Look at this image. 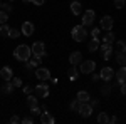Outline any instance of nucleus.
<instances>
[{
    "label": "nucleus",
    "instance_id": "1",
    "mask_svg": "<svg viewBox=\"0 0 126 124\" xmlns=\"http://www.w3.org/2000/svg\"><path fill=\"white\" fill-rule=\"evenodd\" d=\"M30 55H32V50H30V47L27 44H19L15 47V50H14V57L17 59V60H20V62L29 60Z\"/></svg>",
    "mask_w": 126,
    "mask_h": 124
},
{
    "label": "nucleus",
    "instance_id": "2",
    "mask_svg": "<svg viewBox=\"0 0 126 124\" xmlns=\"http://www.w3.org/2000/svg\"><path fill=\"white\" fill-rule=\"evenodd\" d=\"M87 32L86 27L84 25H76V27H72V30H71V35H72V39L76 40V42H84L87 39Z\"/></svg>",
    "mask_w": 126,
    "mask_h": 124
},
{
    "label": "nucleus",
    "instance_id": "3",
    "mask_svg": "<svg viewBox=\"0 0 126 124\" xmlns=\"http://www.w3.org/2000/svg\"><path fill=\"white\" fill-rule=\"evenodd\" d=\"M30 50H32V55L34 57H37L42 60V57H46L47 55V52H46V44L44 42H34L32 44V47H30Z\"/></svg>",
    "mask_w": 126,
    "mask_h": 124
},
{
    "label": "nucleus",
    "instance_id": "4",
    "mask_svg": "<svg viewBox=\"0 0 126 124\" xmlns=\"http://www.w3.org/2000/svg\"><path fill=\"white\" fill-rule=\"evenodd\" d=\"M79 66H81L79 67V72H81V74H93L94 69H96V62L87 59V60H82Z\"/></svg>",
    "mask_w": 126,
    "mask_h": 124
},
{
    "label": "nucleus",
    "instance_id": "5",
    "mask_svg": "<svg viewBox=\"0 0 126 124\" xmlns=\"http://www.w3.org/2000/svg\"><path fill=\"white\" fill-rule=\"evenodd\" d=\"M94 19H96V12L94 10H86L82 14V25L87 27V25H93L94 24Z\"/></svg>",
    "mask_w": 126,
    "mask_h": 124
},
{
    "label": "nucleus",
    "instance_id": "6",
    "mask_svg": "<svg viewBox=\"0 0 126 124\" xmlns=\"http://www.w3.org/2000/svg\"><path fill=\"white\" fill-rule=\"evenodd\" d=\"M34 74H35V77L39 81H49L50 79V70H49L47 67H37Z\"/></svg>",
    "mask_w": 126,
    "mask_h": 124
},
{
    "label": "nucleus",
    "instance_id": "7",
    "mask_svg": "<svg viewBox=\"0 0 126 124\" xmlns=\"http://www.w3.org/2000/svg\"><path fill=\"white\" fill-rule=\"evenodd\" d=\"M35 94L39 96V97H49V86L46 84V81H40L39 86H35Z\"/></svg>",
    "mask_w": 126,
    "mask_h": 124
},
{
    "label": "nucleus",
    "instance_id": "8",
    "mask_svg": "<svg viewBox=\"0 0 126 124\" xmlns=\"http://www.w3.org/2000/svg\"><path fill=\"white\" fill-rule=\"evenodd\" d=\"M79 114H81V117H89V116L93 114V106L89 104V102H81V107H79V111H78Z\"/></svg>",
    "mask_w": 126,
    "mask_h": 124
},
{
    "label": "nucleus",
    "instance_id": "9",
    "mask_svg": "<svg viewBox=\"0 0 126 124\" xmlns=\"http://www.w3.org/2000/svg\"><path fill=\"white\" fill-rule=\"evenodd\" d=\"M99 49H101V55H103L104 60H108V59L111 57V54H113V45H111V44L103 42V44L99 45Z\"/></svg>",
    "mask_w": 126,
    "mask_h": 124
},
{
    "label": "nucleus",
    "instance_id": "10",
    "mask_svg": "<svg viewBox=\"0 0 126 124\" xmlns=\"http://www.w3.org/2000/svg\"><path fill=\"white\" fill-rule=\"evenodd\" d=\"M101 29L103 30H113V25H114V20H113V17L111 15H104L103 19H101Z\"/></svg>",
    "mask_w": 126,
    "mask_h": 124
},
{
    "label": "nucleus",
    "instance_id": "11",
    "mask_svg": "<svg viewBox=\"0 0 126 124\" xmlns=\"http://www.w3.org/2000/svg\"><path fill=\"white\" fill-rule=\"evenodd\" d=\"M99 76H101V79L106 82V81H111V79L114 77V70H113L111 67H103L101 72H99Z\"/></svg>",
    "mask_w": 126,
    "mask_h": 124
},
{
    "label": "nucleus",
    "instance_id": "12",
    "mask_svg": "<svg viewBox=\"0 0 126 124\" xmlns=\"http://www.w3.org/2000/svg\"><path fill=\"white\" fill-rule=\"evenodd\" d=\"M34 24L32 22H24L22 24V29H20V32H22V35H25V37H30L32 34H34Z\"/></svg>",
    "mask_w": 126,
    "mask_h": 124
},
{
    "label": "nucleus",
    "instance_id": "13",
    "mask_svg": "<svg viewBox=\"0 0 126 124\" xmlns=\"http://www.w3.org/2000/svg\"><path fill=\"white\" fill-rule=\"evenodd\" d=\"M82 54L79 52V50H74V52H71V55H69V62H71V66H79L82 60Z\"/></svg>",
    "mask_w": 126,
    "mask_h": 124
},
{
    "label": "nucleus",
    "instance_id": "14",
    "mask_svg": "<svg viewBox=\"0 0 126 124\" xmlns=\"http://www.w3.org/2000/svg\"><path fill=\"white\" fill-rule=\"evenodd\" d=\"M40 123L42 124H54L56 123V119H54V116L47 112V109H44V112H40Z\"/></svg>",
    "mask_w": 126,
    "mask_h": 124
},
{
    "label": "nucleus",
    "instance_id": "15",
    "mask_svg": "<svg viewBox=\"0 0 126 124\" xmlns=\"http://www.w3.org/2000/svg\"><path fill=\"white\" fill-rule=\"evenodd\" d=\"M114 77H116V81H118L119 86L125 84L126 82V66H121V69H119L118 72H114Z\"/></svg>",
    "mask_w": 126,
    "mask_h": 124
},
{
    "label": "nucleus",
    "instance_id": "16",
    "mask_svg": "<svg viewBox=\"0 0 126 124\" xmlns=\"http://www.w3.org/2000/svg\"><path fill=\"white\" fill-rule=\"evenodd\" d=\"M0 77H2L3 81H10V79L14 77V72H12V69H10L9 66L2 67V69H0Z\"/></svg>",
    "mask_w": 126,
    "mask_h": 124
},
{
    "label": "nucleus",
    "instance_id": "17",
    "mask_svg": "<svg viewBox=\"0 0 126 124\" xmlns=\"http://www.w3.org/2000/svg\"><path fill=\"white\" fill-rule=\"evenodd\" d=\"M40 64V59L34 57V59H29V60H25V70H34V69H37Z\"/></svg>",
    "mask_w": 126,
    "mask_h": 124
},
{
    "label": "nucleus",
    "instance_id": "18",
    "mask_svg": "<svg viewBox=\"0 0 126 124\" xmlns=\"http://www.w3.org/2000/svg\"><path fill=\"white\" fill-rule=\"evenodd\" d=\"M14 89H15V87H14V84H12L10 81H5V84L0 87V92H2V94H5V96H9V94H12V92H14Z\"/></svg>",
    "mask_w": 126,
    "mask_h": 124
},
{
    "label": "nucleus",
    "instance_id": "19",
    "mask_svg": "<svg viewBox=\"0 0 126 124\" xmlns=\"http://www.w3.org/2000/svg\"><path fill=\"white\" fill-rule=\"evenodd\" d=\"M71 12H72L74 15H81V12H82V5H81V2L72 0V3H71Z\"/></svg>",
    "mask_w": 126,
    "mask_h": 124
},
{
    "label": "nucleus",
    "instance_id": "20",
    "mask_svg": "<svg viewBox=\"0 0 126 124\" xmlns=\"http://www.w3.org/2000/svg\"><path fill=\"white\" fill-rule=\"evenodd\" d=\"M99 45H101V40L97 37H93V40L87 44V50H89V52H94V50L99 49Z\"/></svg>",
    "mask_w": 126,
    "mask_h": 124
},
{
    "label": "nucleus",
    "instance_id": "21",
    "mask_svg": "<svg viewBox=\"0 0 126 124\" xmlns=\"http://www.w3.org/2000/svg\"><path fill=\"white\" fill-rule=\"evenodd\" d=\"M39 106V99L37 96H27V107L32 109V107H37Z\"/></svg>",
    "mask_w": 126,
    "mask_h": 124
},
{
    "label": "nucleus",
    "instance_id": "22",
    "mask_svg": "<svg viewBox=\"0 0 126 124\" xmlns=\"http://www.w3.org/2000/svg\"><path fill=\"white\" fill-rule=\"evenodd\" d=\"M76 97H78L81 102H89V99H91V96H89V92H87V91H79Z\"/></svg>",
    "mask_w": 126,
    "mask_h": 124
},
{
    "label": "nucleus",
    "instance_id": "23",
    "mask_svg": "<svg viewBox=\"0 0 126 124\" xmlns=\"http://www.w3.org/2000/svg\"><path fill=\"white\" fill-rule=\"evenodd\" d=\"M103 42H108V44H113V42H116V39H114V34H113L111 30H106V34H104V37H103Z\"/></svg>",
    "mask_w": 126,
    "mask_h": 124
},
{
    "label": "nucleus",
    "instance_id": "24",
    "mask_svg": "<svg viewBox=\"0 0 126 124\" xmlns=\"http://www.w3.org/2000/svg\"><path fill=\"white\" fill-rule=\"evenodd\" d=\"M116 62L119 66H126V52H116Z\"/></svg>",
    "mask_w": 126,
    "mask_h": 124
},
{
    "label": "nucleus",
    "instance_id": "25",
    "mask_svg": "<svg viewBox=\"0 0 126 124\" xmlns=\"http://www.w3.org/2000/svg\"><path fill=\"white\" fill-rule=\"evenodd\" d=\"M79 107H81V101H79L78 97H76L74 101H71V104H69V109H71V111L78 112V111H79Z\"/></svg>",
    "mask_w": 126,
    "mask_h": 124
},
{
    "label": "nucleus",
    "instance_id": "26",
    "mask_svg": "<svg viewBox=\"0 0 126 124\" xmlns=\"http://www.w3.org/2000/svg\"><path fill=\"white\" fill-rule=\"evenodd\" d=\"M97 123L99 124L109 123V116H108V112H99V114H97Z\"/></svg>",
    "mask_w": 126,
    "mask_h": 124
},
{
    "label": "nucleus",
    "instance_id": "27",
    "mask_svg": "<svg viewBox=\"0 0 126 124\" xmlns=\"http://www.w3.org/2000/svg\"><path fill=\"white\" fill-rule=\"evenodd\" d=\"M9 32H10V27L7 24H2L0 25V35L2 37H9Z\"/></svg>",
    "mask_w": 126,
    "mask_h": 124
},
{
    "label": "nucleus",
    "instance_id": "28",
    "mask_svg": "<svg viewBox=\"0 0 126 124\" xmlns=\"http://www.w3.org/2000/svg\"><path fill=\"white\" fill-rule=\"evenodd\" d=\"M116 52H126V42L125 40H116Z\"/></svg>",
    "mask_w": 126,
    "mask_h": 124
},
{
    "label": "nucleus",
    "instance_id": "29",
    "mask_svg": "<svg viewBox=\"0 0 126 124\" xmlns=\"http://www.w3.org/2000/svg\"><path fill=\"white\" fill-rule=\"evenodd\" d=\"M67 74L72 81H76V79H78V69H76V66H71V69L67 70Z\"/></svg>",
    "mask_w": 126,
    "mask_h": 124
},
{
    "label": "nucleus",
    "instance_id": "30",
    "mask_svg": "<svg viewBox=\"0 0 126 124\" xmlns=\"http://www.w3.org/2000/svg\"><path fill=\"white\" fill-rule=\"evenodd\" d=\"M109 92H111V84H109V81H106V84L101 87V94H103V96H108Z\"/></svg>",
    "mask_w": 126,
    "mask_h": 124
},
{
    "label": "nucleus",
    "instance_id": "31",
    "mask_svg": "<svg viewBox=\"0 0 126 124\" xmlns=\"http://www.w3.org/2000/svg\"><path fill=\"white\" fill-rule=\"evenodd\" d=\"M7 20H9V14H7L5 10L0 9V25H2V24H7Z\"/></svg>",
    "mask_w": 126,
    "mask_h": 124
},
{
    "label": "nucleus",
    "instance_id": "32",
    "mask_svg": "<svg viewBox=\"0 0 126 124\" xmlns=\"http://www.w3.org/2000/svg\"><path fill=\"white\" fill-rule=\"evenodd\" d=\"M20 35H22V32H20V30H17V29H10V32H9V37H10V39H19Z\"/></svg>",
    "mask_w": 126,
    "mask_h": 124
},
{
    "label": "nucleus",
    "instance_id": "33",
    "mask_svg": "<svg viewBox=\"0 0 126 124\" xmlns=\"http://www.w3.org/2000/svg\"><path fill=\"white\" fill-rule=\"evenodd\" d=\"M10 82L14 84V87H20V86H22V79H20V77H12Z\"/></svg>",
    "mask_w": 126,
    "mask_h": 124
},
{
    "label": "nucleus",
    "instance_id": "34",
    "mask_svg": "<svg viewBox=\"0 0 126 124\" xmlns=\"http://www.w3.org/2000/svg\"><path fill=\"white\" fill-rule=\"evenodd\" d=\"M113 3H114L116 9H123V7L126 5V0H113Z\"/></svg>",
    "mask_w": 126,
    "mask_h": 124
},
{
    "label": "nucleus",
    "instance_id": "35",
    "mask_svg": "<svg viewBox=\"0 0 126 124\" xmlns=\"http://www.w3.org/2000/svg\"><path fill=\"white\" fill-rule=\"evenodd\" d=\"M20 123H24V124H34V117H32V116H25V117H22V119H20Z\"/></svg>",
    "mask_w": 126,
    "mask_h": 124
},
{
    "label": "nucleus",
    "instance_id": "36",
    "mask_svg": "<svg viewBox=\"0 0 126 124\" xmlns=\"http://www.w3.org/2000/svg\"><path fill=\"white\" fill-rule=\"evenodd\" d=\"M2 10H5L7 14H10V12L14 10V5H10V3H2Z\"/></svg>",
    "mask_w": 126,
    "mask_h": 124
},
{
    "label": "nucleus",
    "instance_id": "37",
    "mask_svg": "<svg viewBox=\"0 0 126 124\" xmlns=\"http://www.w3.org/2000/svg\"><path fill=\"white\" fill-rule=\"evenodd\" d=\"M30 114H32V116H40V109H39V106H37V107H32V109H30Z\"/></svg>",
    "mask_w": 126,
    "mask_h": 124
},
{
    "label": "nucleus",
    "instance_id": "38",
    "mask_svg": "<svg viewBox=\"0 0 126 124\" xmlns=\"http://www.w3.org/2000/svg\"><path fill=\"white\" fill-rule=\"evenodd\" d=\"M22 91H24V94H30V92H32V87H30V86H24V87H22Z\"/></svg>",
    "mask_w": 126,
    "mask_h": 124
},
{
    "label": "nucleus",
    "instance_id": "39",
    "mask_svg": "<svg viewBox=\"0 0 126 124\" xmlns=\"http://www.w3.org/2000/svg\"><path fill=\"white\" fill-rule=\"evenodd\" d=\"M89 34H91V35H93V37H97V35H99V29H97V27H94V29L91 30V32H89Z\"/></svg>",
    "mask_w": 126,
    "mask_h": 124
},
{
    "label": "nucleus",
    "instance_id": "40",
    "mask_svg": "<svg viewBox=\"0 0 126 124\" xmlns=\"http://www.w3.org/2000/svg\"><path fill=\"white\" fill-rule=\"evenodd\" d=\"M30 2H32V3H34V5H44V3H46V0H30Z\"/></svg>",
    "mask_w": 126,
    "mask_h": 124
},
{
    "label": "nucleus",
    "instance_id": "41",
    "mask_svg": "<svg viewBox=\"0 0 126 124\" xmlns=\"http://www.w3.org/2000/svg\"><path fill=\"white\" fill-rule=\"evenodd\" d=\"M10 123H12V124H17V123H20V119L17 117V116H12V117H10Z\"/></svg>",
    "mask_w": 126,
    "mask_h": 124
},
{
    "label": "nucleus",
    "instance_id": "42",
    "mask_svg": "<svg viewBox=\"0 0 126 124\" xmlns=\"http://www.w3.org/2000/svg\"><path fill=\"white\" fill-rule=\"evenodd\" d=\"M119 89H121V94L126 96V82H125V84H121V86H119Z\"/></svg>",
    "mask_w": 126,
    "mask_h": 124
},
{
    "label": "nucleus",
    "instance_id": "43",
    "mask_svg": "<svg viewBox=\"0 0 126 124\" xmlns=\"http://www.w3.org/2000/svg\"><path fill=\"white\" fill-rule=\"evenodd\" d=\"M91 79H93V82H97V81L101 79V76H99V74H93V77H91Z\"/></svg>",
    "mask_w": 126,
    "mask_h": 124
},
{
    "label": "nucleus",
    "instance_id": "44",
    "mask_svg": "<svg viewBox=\"0 0 126 124\" xmlns=\"http://www.w3.org/2000/svg\"><path fill=\"white\" fill-rule=\"evenodd\" d=\"M109 123H111V124H116V123H118V117H116V116L109 117Z\"/></svg>",
    "mask_w": 126,
    "mask_h": 124
},
{
    "label": "nucleus",
    "instance_id": "45",
    "mask_svg": "<svg viewBox=\"0 0 126 124\" xmlns=\"http://www.w3.org/2000/svg\"><path fill=\"white\" fill-rule=\"evenodd\" d=\"M89 104L94 107V106H97V101H96V99H89Z\"/></svg>",
    "mask_w": 126,
    "mask_h": 124
},
{
    "label": "nucleus",
    "instance_id": "46",
    "mask_svg": "<svg viewBox=\"0 0 126 124\" xmlns=\"http://www.w3.org/2000/svg\"><path fill=\"white\" fill-rule=\"evenodd\" d=\"M2 3H3V2H2V0H0V9H2Z\"/></svg>",
    "mask_w": 126,
    "mask_h": 124
}]
</instances>
